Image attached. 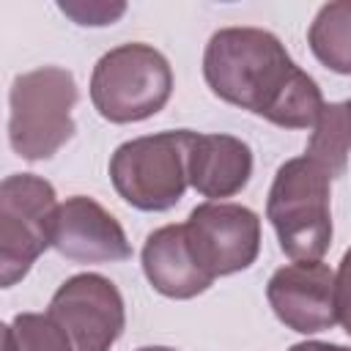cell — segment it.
Here are the masks:
<instances>
[{
    "instance_id": "15",
    "label": "cell",
    "mask_w": 351,
    "mask_h": 351,
    "mask_svg": "<svg viewBox=\"0 0 351 351\" xmlns=\"http://www.w3.org/2000/svg\"><path fill=\"white\" fill-rule=\"evenodd\" d=\"M5 351H74L69 335L49 313H16L3 326Z\"/></svg>"
},
{
    "instance_id": "4",
    "label": "cell",
    "mask_w": 351,
    "mask_h": 351,
    "mask_svg": "<svg viewBox=\"0 0 351 351\" xmlns=\"http://www.w3.org/2000/svg\"><path fill=\"white\" fill-rule=\"evenodd\" d=\"M173 93L167 58L143 41L104 52L90 74V101L110 123H137L156 115Z\"/></svg>"
},
{
    "instance_id": "19",
    "label": "cell",
    "mask_w": 351,
    "mask_h": 351,
    "mask_svg": "<svg viewBox=\"0 0 351 351\" xmlns=\"http://www.w3.org/2000/svg\"><path fill=\"white\" fill-rule=\"evenodd\" d=\"M137 351H176V348H170V346H143Z\"/></svg>"
},
{
    "instance_id": "3",
    "label": "cell",
    "mask_w": 351,
    "mask_h": 351,
    "mask_svg": "<svg viewBox=\"0 0 351 351\" xmlns=\"http://www.w3.org/2000/svg\"><path fill=\"white\" fill-rule=\"evenodd\" d=\"M77 82L69 69L41 66L14 77L8 93V143L16 156L41 162L74 134Z\"/></svg>"
},
{
    "instance_id": "2",
    "label": "cell",
    "mask_w": 351,
    "mask_h": 351,
    "mask_svg": "<svg viewBox=\"0 0 351 351\" xmlns=\"http://www.w3.org/2000/svg\"><path fill=\"white\" fill-rule=\"evenodd\" d=\"M266 219L291 261H321L332 244V178L310 156L277 167Z\"/></svg>"
},
{
    "instance_id": "11",
    "label": "cell",
    "mask_w": 351,
    "mask_h": 351,
    "mask_svg": "<svg viewBox=\"0 0 351 351\" xmlns=\"http://www.w3.org/2000/svg\"><path fill=\"white\" fill-rule=\"evenodd\" d=\"M189 186L208 197L222 200L239 195L252 176V151L233 134H200L192 132L186 151Z\"/></svg>"
},
{
    "instance_id": "14",
    "label": "cell",
    "mask_w": 351,
    "mask_h": 351,
    "mask_svg": "<svg viewBox=\"0 0 351 351\" xmlns=\"http://www.w3.org/2000/svg\"><path fill=\"white\" fill-rule=\"evenodd\" d=\"M348 154H351V137L346 126V112L343 101H329L324 104L310 140H307V154L315 165H321L329 178H337L348 170Z\"/></svg>"
},
{
    "instance_id": "5",
    "label": "cell",
    "mask_w": 351,
    "mask_h": 351,
    "mask_svg": "<svg viewBox=\"0 0 351 351\" xmlns=\"http://www.w3.org/2000/svg\"><path fill=\"white\" fill-rule=\"evenodd\" d=\"M189 129H176L121 143L110 156V181L115 192L137 211L173 208L189 186Z\"/></svg>"
},
{
    "instance_id": "16",
    "label": "cell",
    "mask_w": 351,
    "mask_h": 351,
    "mask_svg": "<svg viewBox=\"0 0 351 351\" xmlns=\"http://www.w3.org/2000/svg\"><path fill=\"white\" fill-rule=\"evenodd\" d=\"M58 8L82 27H104L126 14V3L107 0H60Z\"/></svg>"
},
{
    "instance_id": "17",
    "label": "cell",
    "mask_w": 351,
    "mask_h": 351,
    "mask_svg": "<svg viewBox=\"0 0 351 351\" xmlns=\"http://www.w3.org/2000/svg\"><path fill=\"white\" fill-rule=\"evenodd\" d=\"M335 307H337V324L351 337V247L343 252L340 266L335 271Z\"/></svg>"
},
{
    "instance_id": "9",
    "label": "cell",
    "mask_w": 351,
    "mask_h": 351,
    "mask_svg": "<svg viewBox=\"0 0 351 351\" xmlns=\"http://www.w3.org/2000/svg\"><path fill=\"white\" fill-rule=\"evenodd\" d=\"M266 299L277 321L299 335H318L337 324L335 271L321 261L280 266L266 282Z\"/></svg>"
},
{
    "instance_id": "12",
    "label": "cell",
    "mask_w": 351,
    "mask_h": 351,
    "mask_svg": "<svg viewBox=\"0 0 351 351\" xmlns=\"http://www.w3.org/2000/svg\"><path fill=\"white\" fill-rule=\"evenodd\" d=\"M143 271L151 288L167 299H195L214 285L192 255L186 225H165L143 244Z\"/></svg>"
},
{
    "instance_id": "20",
    "label": "cell",
    "mask_w": 351,
    "mask_h": 351,
    "mask_svg": "<svg viewBox=\"0 0 351 351\" xmlns=\"http://www.w3.org/2000/svg\"><path fill=\"white\" fill-rule=\"evenodd\" d=\"M343 107H346V121H348V134H351V99L343 101Z\"/></svg>"
},
{
    "instance_id": "1",
    "label": "cell",
    "mask_w": 351,
    "mask_h": 351,
    "mask_svg": "<svg viewBox=\"0 0 351 351\" xmlns=\"http://www.w3.org/2000/svg\"><path fill=\"white\" fill-rule=\"evenodd\" d=\"M203 77L217 99L282 129H313L326 104L318 82L263 27L217 30L203 52Z\"/></svg>"
},
{
    "instance_id": "8",
    "label": "cell",
    "mask_w": 351,
    "mask_h": 351,
    "mask_svg": "<svg viewBox=\"0 0 351 351\" xmlns=\"http://www.w3.org/2000/svg\"><path fill=\"white\" fill-rule=\"evenodd\" d=\"M184 225L195 261L214 280L250 269L261 252V219L247 206L206 200Z\"/></svg>"
},
{
    "instance_id": "6",
    "label": "cell",
    "mask_w": 351,
    "mask_h": 351,
    "mask_svg": "<svg viewBox=\"0 0 351 351\" xmlns=\"http://www.w3.org/2000/svg\"><path fill=\"white\" fill-rule=\"evenodd\" d=\"M55 186L33 173H14L0 184V282L16 285L38 255L52 247L58 211Z\"/></svg>"
},
{
    "instance_id": "7",
    "label": "cell",
    "mask_w": 351,
    "mask_h": 351,
    "mask_svg": "<svg viewBox=\"0 0 351 351\" xmlns=\"http://www.w3.org/2000/svg\"><path fill=\"white\" fill-rule=\"evenodd\" d=\"M47 313L69 335L74 351H110L126 326L121 291L96 271L69 277L52 293Z\"/></svg>"
},
{
    "instance_id": "10",
    "label": "cell",
    "mask_w": 351,
    "mask_h": 351,
    "mask_svg": "<svg viewBox=\"0 0 351 351\" xmlns=\"http://www.w3.org/2000/svg\"><path fill=\"white\" fill-rule=\"evenodd\" d=\"M52 247L74 263H118L132 258L121 222L93 197H66L52 222Z\"/></svg>"
},
{
    "instance_id": "18",
    "label": "cell",
    "mask_w": 351,
    "mask_h": 351,
    "mask_svg": "<svg viewBox=\"0 0 351 351\" xmlns=\"http://www.w3.org/2000/svg\"><path fill=\"white\" fill-rule=\"evenodd\" d=\"M288 351H351V348L337 343H324V340H304V343H293Z\"/></svg>"
},
{
    "instance_id": "13",
    "label": "cell",
    "mask_w": 351,
    "mask_h": 351,
    "mask_svg": "<svg viewBox=\"0 0 351 351\" xmlns=\"http://www.w3.org/2000/svg\"><path fill=\"white\" fill-rule=\"evenodd\" d=\"M307 44L329 71L351 74V0L321 5L310 22Z\"/></svg>"
}]
</instances>
